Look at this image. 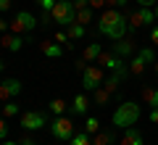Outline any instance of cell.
Segmentation results:
<instances>
[{"mask_svg":"<svg viewBox=\"0 0 158 145\" xmlns=\"http://www.w3.org/2000/svg\"><path fill=\"white\" fill-rule=\"evenodd\" d=\"M140 116H142V106L140 103L124 100L121 106H116V111H113V116H111V124L127 129V127H135V124L140 122Z\"/></svg>","mask_w":158,"mask_h":145,"instance_id":"7a4b0ae2","label":"cell"},{"mask_svg":"<svg viewBox=\"0 0 158 145\" xmlns=\"http://www.w3.org/2000/svg\"><path fill=\"white\" fill-rule=\"evenodd\" d=\"M153 13H156V21H158V3H156V8H153Z\"/></svg>","mask_w":158,"mask_h":145,"instance_id":"7bdbcfd3","label":"cell"},{"mask_svg":"<svg viewBox=\"0 0 158 145\" xmlns=\"http://www.w3.org/2000/svg\"><path fill=\"white\" fill-rule=\"evenodd\" d=\"M21 92V82L13 77L8 79H0V103H6V100H13L16 95Z\"/></svg>","mask_w":158,"mask_h":145,"instance_id":"8fae6325","label":"cell"},{"mask_svg":"<svg viewBox=\"0 0 158 145\" xmlns=\"http://www.w3.org/2000/svg\"><path fill=\"white\" fill-rule=\"evenodd\" d=\"M148 119H150V124H158V108H150V113H148Z\"/></svg>","mask_w":158,"mask_h":145,"instance_id":"8d00e7d4","label":"cell"},{"mask_svg":"<svg viewBox=\"0 0 158 145\" xmlns=\"http://www.w3.org/2000/svg\"><path fill=\"white\" fill-rule=\"evenodd\" d=\"M100 53H103V48H100V42H90L85 48V53H82V58H85L87 63H95L98 58H100Z\"/></svg>","mask_w":158,"mask_h":145,"instance_id":"ac0fdd59","label":"cell"},{"mask_svg":"<svg viewBox=\"0 0 158 145\" xmlns=\"http://www.w3.org/2000/svg\"><path fill=\"white\" fill-rule=\"evenodd\" d=\"M140 56L145 58L148 63H156V53H153V48H142V50H140Z\"/></svg>","mask_w":158,"mask_h":145,"instance_id":"83f0119b","label":"cell"},{"mask_svg":"<svg viewBox=\"0 0 158 145\" xmlns=\"http://www.w3.org/2000/svg\"><path fill=\"white\" fill-rule=\"evenodd\" d=\"M98 63L103 69H108V71H127L129 74V63H124V58H118L116 53H100Z\"/></svg>","mask_w":158,"mask_h":145,"instance_id":"9c48e42d","label":"cell"},{"mask_svg":"<svg viewBox=\"0 0 158 145\" xmlns=\"http://www.w3.org/2000/svg\"><path fill=\"white\" fill-rule=\"evenodd\" d=\"M90 6L92 8H103V6H108V0H90Z\"/></svg>","mask_w":158,"mask_h":145,"instance_id":"f35d334b","label":"cell"},{"mask_svg":"<svg viewBox=\"0 0 158 145\" xmlns=\"http://www.w3.org/2000/svg\"><path fill=\"white\" fill-rule=\"evenodd\" d=\"M87 111H90V98H87L85 92H79L77 98L71 100V106H69V116H71V113H77V116H85Z\"/></svg>","mask_w":158,"mask_h":145,"instance_id":"4fadbf2b","label":"cell"},{"mask_svg":"<svg viewBox=\"0 0 158 145\" xmlns=\"http://www.w3.org/2000/svg\"><path fill=\"white\" fill-rule=\"evenodd\" d=\"M40 50L45 53L48 58H61L66 48H63V45H58L56 40H53V42H48V40H45V42H40Z\"/></svg>","mask_w":158,"mask_h":145,"instance_id":"9a60e30c","label":"cell"},{"mask_svg":"<svg viewBox=\"0 0 158 145\" xmlns=\"http://www.w3.org/2000/svg\"><path fill=\"white\" fill-rule=\"evenodd\" d=\"M69 145H92V140H90L87 132H74V137L69 140Z\"/></svg>","mask_w":158,"mask_h":145,"instance_id":"4316f807","label":"cell"},{"mask_svg":"<svg viewBox=\"0 0 158 145\" xmlns=\"http://www.w3.org/2000/svg\"><path fill=\"white\" fill-rule=\"evenodd\" d=\"M121 145H145V140H142V134H140L137 127H127L124 137H121Z\"/></svg>","mask_w":158,"mask_h":145,"instance_id":"5bb4252c","label":"cell"},{"mask_svg":"<svg viewBox=\"0 0 158 145\" xmlns=\"http://www.w3.org/2000/svg\"><path fill=\"white\" fill-rule=\"evenodd\" d=\"M103 69L100 66H87L85 71H82V87L87 90V92H95L98 87H103Z\"/></svg>","mask_w":158,"mask_h":145,"instance_id":"ba28073f","label":"cell"},{"mask_svg":"<svg viewBox=\"0 0 158 145\" xmlns=\"http://www.w3.org/2000/svg\"><path fill=\"white\" fill-rule=\"evenodd\" d=\"M71 6L77 11H82V8H90V0H71Z\"/></svg>","mask_w":158,"mask_h":145,"instance_id":"4dcf8cb0","label":"cell"},{"mask_svg":"<svg viewBox=\"0 0 158 145\" xmlns=\"http://www.w3.org/2000/svg\"><path fill=\"white\" fill-rule=\"evenodd\" d=\"M66 34H69V40H82L87 34V27L74 21V24H69V27H66Z\"/></svg>","mask_w":158,"mask_h":145,"instance_id":"7402d4cb","label":"cell"},{"mask_svg":"<svg viewBox=\"0 0 158 145\" xmlns=\"http://www.w3.org/2000/svg\"><path fill=\"white\" fill-rule=\"evenodd\" d=\"M150 42H153V48H158V24L150 29Z\"/></svg>","mask_w":158,"mask_h":145,"instance_id":"d6a6232c","label":"cell"},{"mask_svg":"<svg viewBox=\"0 0 158 145\" xmlns=\"http://www.w3.org/2000/svg\"><path fill=\"white\" fill-rule=\"evenodd\" d=\"M13 0H0V11H11Z\"/></svg>","mask_w":158,"mask_h":145,"instance_id":"74e56055","label":"cell"},{"mask_svg":"<svg viewBox=\"0 0 158 145\" xmlns=\"http://www.w3.org/2000/svg\"><path fill=\"white\" fill-rule=\"evenodd\" d=\"M0 140H8V119L0 116Z\"/></svg>","mask_w":158,"mask_h":145,"instance_id":"f546056e","label":"cell"},{"mask_svg":"<svg viewBox=\"0 0 158 145\" xmlns=\"http://www.w3.org/2000/svg\"><path fill=\"white\" fill-rule=\"evenodd\" d=\"M127 3H129V0H108V6H111V8H124Z\"/></svg>","mask_w":158,"mask_h":145,"instance_id":"836d02e7","label":"cell"},{"mask_svg":"<svg viewBox=\"0 0 158 145\" xmlns=\"http://www.w3.org/2000/svg\"><path fill=\"white\" fill-rule=\"evenodd\" d=\"M0 145H19V143H13V140H0Z\"/></svg>","mask_w":158,"mask_h":145,"instance_id":"60d3db41","label":"cell"},{"mask_svg":"<svg viewBox=\"0 0 158 145\" xmlns=\"http://www.w3.org/2000/svg\"><path fill=\"white\" fill-rule=\"evenodd\" d=\"M50 19H53V24H58V27L66 29L69 24L77 21V8L71 6V0H58L56 8L50 11Z\"/></svg>","mask_w":158,"mask_h":145,"instance_id":"3957f363","label":"cell"},{"mask_svg":"<svg viewBox=\"0 0 158 145\" xmlns=\"http://www.w3.org/2000/svg\"><path fill=\"white\" fill-rule=\"evenodd\" d=\"M53 40H56L58 45H63V48H69V50H71V48H74V42H71V40H69V34H66V29H58V32L53 34Z\"/></svg>","mask_w":158,"mask_h":145,"instance_id":"d4e9b609","label":"cell"},{"mask_svg":"<svg viewBox=\"0 0 158 145\" xmlns=\"http://www.w3.org/2000/svg\"><path fill=\"white\" fill-rule=\"evenodd\" d=\"M153 69H156V74H158V61H156V63H153Z\"/></svg>","mask_w":158,"mask_h":145,"instance_id":"ee69618b","label":"cell"},{"mask_svg":"<svg viewBox=\"0 0 158 145\" xmlns=\"http://www.w3.org/2000/svg\"><path fill=\"white\" fill-rule=\"evenodd\" d=\"M111 98H113V95L108 92L106 87H98L95 92H92V103H95V106H108V103H111Z\"/></svg>","mask_w":158,"mask_h":145,"instance_id":"44dd1931","label":"cell"},{"mask_svg":"<svg viewBox=\"0 0 158 145\" xmlns=\"http://www.w3.org/2000/svg\"><path fill=\"white\" fill-rule=\"evenodd\" d=\"M50 132L56 140H61V143H69V140L74 137V124H71V116H56L50 122Z\"/></svg>","mask_w":158,"mask_h":145,"instance_id":"8992f818","label":"cell"},{"mask_svg":"<svg viewBox=\"0 0 158 145\" xmlns=\"http://www.w3.org/2000/svg\"><path fill=\"white\" fill-rule=\"evenodd\" d=\"M85 132H87V134H98V132H100V119H98V116H87Z\"/></svg>","mask_w":158,"mask_h":145,"instance_id":"cb8c5ba5","label":"cell"},{"mask_svg":"<svg viewBox=\"0 0 158 145\" xmlns=\"http://www.w3.org/2000/svg\"><path fill=\"white\" fill-rule=\"evenodd\" d=\"M0 113H3L6 119H11V116H19V113H21V106H19L16 100H6L3 106H0Z\"/></svg>","mask_w":158,"mask_h":145,"instance_id":"603a6c76","label":"cell"},{"mask_svg":"<svg viewBox=\"0 0 158 145\" xmlns=\"http://www.w3.org/2000/svg\"><path fill=\"white\" fill-rule=\"evenodd\" d=\"M98 32L103 34V37L108 40H124L127 32H129V21H127V16L118 8H106L100 16V21H98Z\"/></svg>","mask_w":158,"mask_h":145,"instance_id":"6da1fadb","label":"cell"},{"mask_svg":"<svg viewBox=\"0 0 158 145\" xmlns=\"http://www.w3.org/2000/svg\"><path fill=\"white\" fill-rule=\"evenodd\" d=\"M135 3H137L140 8H156V3H158V0H135Z\"/></svg>","mask_w":158,"mask_h":145,"instance_id":"1f68e13d","label":"cell"},{"mask_svg":"<svg viewBox=\"0 0 158 145\" xmlns=\"http://www.w3.org/2000/svg\"><path fill=\"white\" fill-rule=\"evenodd\" d=\"M19 124L27 132H37V129L48 127V113L45 111H24V113H19Z\"/></svg>","mask_w":158,"mask_h":145,"instance_id":"5b68a950","label":"cell"},{"mask_svg":"<svg viewBox=\"0 0 158 145\" xmlns=\"http://www.w3.org/2000/svg\"><path fill=\"white\" fill-rule=\"evenodd\" d=\"M24 42H34V40L32 37L24 40V34H16V32H6V34H3V40H0V45H3L8 53H19L24 48Z\"/></svg>","mask_w":158,"mask_h":145,"instance_id":"30bf717a","label":"cell"},{"mask_svg":"<svg viewBox=\"0 0 158 145\" xmlns=\"http://www.w3.org/2000/svg\"><path fill=\"white\" fill-rule=\"evenodd\" d=\"M19 145H37V143H34L32 137H24V140H21V143H19Z\"/></svg>","mask_w":158,"mask_h":145,"instance_id":"ab89813d","label":"cell"},{"mask_svg":"<svg viewBox=\"0 0 158 145\" xmlns=\"http://www.w3.org/2000/svg\"><path fill=\"white\" fill-rule=\"evenodd\" d=\"M145 66H148V61L140 56V50H137V56H132V63H129V74H135V77H140L142 71H145Z\"/></svg>","mask_w":158,"mask_h":145,"instance_id":"d6986e66","label":"cell"},{"mask_svg":"<svg viewBox=\"0 0 158 145\" xmlns=\"http://www.w3.org/2000/svg\"><path fill=\"white\" fill-rule=\"evenodd\" d=\"M111 53H116L118 58H132L137 56V45L132 42V40H116V42H111Z\"/></svg>","mask_w":158,"mask_h":145,"instance_id":"7c38bea8","label":"cell"},{"mask_svg":"<svg viewBox=\"0 0 158 145\" xmlns=\"http://www.w3.org/2000/svg\"><path fill=\"white\" fill-rule=\"evenodd\" d=\"M8 29H11V21H6V19L0 16V34H6Z\"/></svg>","mask_w":158,"mask_h":145,"instance_id":"e575fe53","label":"cell"},{"mask_svg":"<svg viewBox=\"0 0 158 145\" xmlns=\"http://www.w3.org/2000/svg\"><path fill=\"white\" fill-rule=\"evenodd\" d=\"M3 69H6V61H3V58H0V74H3Z\"/></svg>","mask_w":158,"mask_h":145,"instance_id":"b9f144b4","label":"cell"},{"mask_svg":"<svg viewBox=\"0 0 158 145\" xmlns=\"http://www.w3.org/2000/svg\"><path fill=\"white\" fill-rule=\"evenodd\" d=\"M74 66H77V71L82 74V71L87 69V61H85V58H79V61H74Z\"/></svg>","mask_w":158,"mask_h":145,"instance_id":"d590c367","label":"cell"},{"mask_svg":"<svg viewBox=\"0 0 158 145\" xmlns=\"http://www.w3.org/2000/svg\"><path fill=\"white\" fill-rule=\"evenodd\" d=\"M127 21H129L132 32H137L140 27H153L156 13H153V8H137V11H132L129 16H127Z\"/></svg>","mask_w":158,"mask_h":145,"instance_id":"52a82bcc","label":"cell"},{"mask_svg":"<svg viewBox=\"0 0 158 145\" xmlns=\"http://www.w3.org/2000/svg\"><path fill=\"white\" fill-rule=\"evenodd\" d=\"M48 111H50L53 116H66V111H69V103L63 100V98H53V100L48 103Z\"/></svg>","mask_w":158,"mask_h":145,"instance_id":"e0dca14e","label":"cell"},{"mask_svg":"<svg viewBox=\"0 0 158 145\" xmlns=\"http://www.w3.org/2000/svg\"><path fill=\"white\" fill-rule=\"evenodd\" d=\"M37 27H40V19L32 16L29 11H19L16 16H13V21H11V32H16V34H29Z\"/></svg>","mask_w":158,"mask_h":145,"instance_id":"277c9868","label":"cell"},{"mask_svg":"<svg viewBox=\"0 0 158 145\" xmlns=\"http://www.w3.org/2000/svg\"><path fill=\"white\" fill-rule=\"evenodd\" d=\"M92 11H95V8H82V11H77V24H85V27H87V24H90L92 21Z\"/></svg>","mask_w":158,"mask_h":145,"instance_id":"484cf974","label":"cell"},{"mask_svg":"<svg viewBox=\"0 0 158 145\" xmlns=\"http://www.w3.org/2000/svg\"><path fill=\"white\" fill-rule=\"evenodd\" d=\"M37 3H40V8H42L45 13H50L53 8H56V3H58V0H37Z\"/></svg>","mask_w":158,"mask_h":145,"instance_id":"f1b7e54d","label":"cell"},{"mask_svg":"<svg viewBox=\"0 0 158 145\" xmlns=\"http://www.w3.org/2000/svg\"><path fill=\"white\" fill-rule=\"evenodd\" d=\"M142 100H145V106L158 108V87H142Z\"/></svg>","mask_w":158,"mask_h":145,"instance_id":"ffe728a7","label":"cell"},{"mask_svg":"<svg viewBox=\"0 0 158 145\" xmlns=\"http://www.w3.org/2000/svg\"><path fill=\"white\" fill-rule=\"evenodd\" d=\"M116 134H113V127L111 129H100L98 134H92V145H113Z\"/></svg>","mask_w":158,"mask_h":145,"instance_id":"2e32d148","label":"cell"}]
</instances>
